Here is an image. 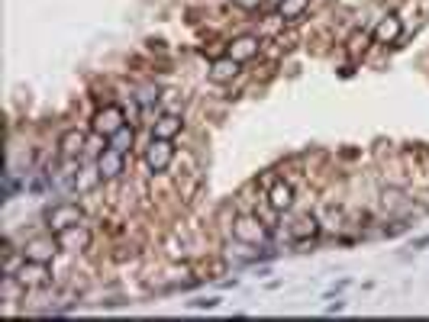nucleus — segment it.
<instances>
[{
    "label": "nucleus",
    "instance_id": "0eeeda50",
    "mask_svg": "<svg viewBox=\"0 0 429 322\" xmlns=\"http://www.w3.org/2000/svg\"><path fill=\"white\" fill-rule=\"evenodd\" d=\"M232 235L239 238V242H249V245H259L261 238H265V229L255 216H239L236 226H232Z\"/></svg>",
    "mask_w": 429,
    "mask_h": 322
},
{
    "label": "nucleus",
    "instance_id": "7ed1b4c3",
    "mask_svg": "<svg viewBox=\"0 0 429 322\" xmlns=\"http://www.w3.org/2000/svg\"><path fill=\"white\" fill-rule=\"evenodd\" d=\"M81 219H85V213H81L77 204H55L49 213H45V223H49L52 232H62V229H68V226H77Z\"/></svg>",
    "mask_w": 429,
    "mask_h": 322
},
{
    "label": "nucleus",
    "instance_id": "423d86ee",
    "mask_svg": "<svg viewBox=\"0 0 429 322\" xmlns=\"http://www.w3.org/2000/svg\"><path fill=\"white\" fill-rule=\"evenodd\" d=\"M123 174V152H116L113 145H107L97 158V177L100 181H116Z\"/></svg>",
    "mask_w": 429,
    "mask_h": 322
},
{
    "label": "nucleus",
    "instance_id": "2eb2a0df",
    "mask_svg": "<svg viewBox=\"0 0 429 322\" xmlns=\"http://www.w3.org/2000/svg\"><path fill=\"white\" fill-rule=\"evenodd\" d=\"M133 139H136V133H133V129H129V126H123L120 133H113V135H110V145L116 148V152H123V155H126L129 148H133Z\"/></svg>",
    "mask_w": 429,
    "mask_h": 322
},
{
    "label": "nucleus",
    "instance_id": "f257e3e1",
    "mask_svg": "<svg viewBox=\"0 0 429 322\" xmlns=\"http://www.w3.org/2000/svg\"><path fill=\"white\" fill-rule=\"evenodd\" d=\"M123 126H126V113H123V106L107 104L104 110L94 113V133L97 135H107V139H110V135L120 133Z\"/></svg>",
    "mask_w": 429,
    "mask_h": 322
},
{
    "label": "nucleus",
    "instance_id": "39448f33",
    "mask_svg": "<svg viewBox=\"0 0 429 322\" xmlns=\"http://www.w3.org/2000/svg\"><path fill=\"white\" fill-rule=\"evenodd\" d=\"M171 158H175V148H171V139H155V135H152V145H148V152H146L148 168H152L155 174H162V171H168Z\"/></svg>",
    "mask_w": 429,
    "mask_h": 322
},
{
    "label": "nucleus",
    "instance_id": "9d476101",
    "mask_svg": "<svg viewBox=\"0 0 429 322\" xmlns=\"http://www.w3.org/2000/svg\"><path fill=\"white\" fill-rule=\"evenodd\" d=\"M268 204L275 206L278 213L290 210V204H294V190H290V184H284V181L271 184V190H268Z\"/></svg>",
    "mask_w": 429,
    "mask_h": 322
},
{
    "label": "nucleus",
    "instance_id": "f8f14e48",
    "mask_svg": "<svg viewBox=\"0 0 429 322\" xmlns=\"http://www.w3.org/2000/svg\"><path fill=\"white\" fill-rule=\"evenodd\" d=\"M58 148H62V158H77L81 148H85V133L81 129H68L62 135V142H58Z\"/></svg>",
    "mask_w": 429,
    "mask_h": 322
},
{
    "label": "nucleus",
    "instance_id": "4468645a",
    "mask_svg": "<svg viewBox=\"0 0 429 322\" xmlns=\"http://www.w3.org/2000/svg\"><path fill=\"white\" fill-rule=\"evenodd\" d=\"M239 65L242 62H236L232 55L217 58V62H213V68H210V77H213V81H232V77H236V71H239Z\"/></svg>",
    "mask_w": 429,
    "mask_h": 322
},
{
    "label": "nucleus",
    "instance_id": "f3484780",
    "mask_svg": "<svg viewBox=\"0 0 429 322\" xmlns=\"http://www.w3.org/2000/svg\"><path fill=\"white\" fill-rule=\"evenodd\" d=\"M303 235H317V219H300L297 223V238Z\"/></svg>",
    "mask_w": 429,
    "mask_h": 322
},
{
    "label": "nucleus",
    "instance_id": "9b49d317",
    "mask_svg": "<svg viewBox=\"0 0 429 322\" xmlns=\"http://www.w3.org/2000/svg\"><path fill=\"white\" fill-rule=\"evenodd\" d=\"M178 133H181V116H175V113L158 116V123H155V129H152L155 139H175Z\"/></svg>",
    "mask_w": 429,
    "mask_h": 322
},
{
    "label": "nucleus",
    "instance_id": "1a4fd4ad",
    "mask_svg": "<svg viewBox=\"0 0 429 322\" xmlns=\"http://www.w3.org/2000/svg\"><path fill=\"white\" fill-rule=\"evenodd\" d=\"M401 33H403L401 20H397V16H384V20L374 26V43H378V45H391V43H397V39H401Z\"/></svg>",
    "mask_w": 429,
    "mask_h": 322
},
{
    "label": "nucleus",
    "instance_id": "aec40b11",
    "mask_svg": "<svg viewBox=\"0 0 429 322\" xmlns=\"http://www.w3.org/2000/svg\"><path fill=\"white\" fill-rule=\"evenodd\" d=\"M429 245V235H423V238H416L413 242V248H426Z\"/></svg>",
    "mask_w": 429,
    "mask_h": 322
},
{
    "label": "nucleus",
    "instance_id": "6ab92c4d",
    "mask_svg": "<svg viewBox=\"0 0 429 322\" xmlns=\"http://www.w3.org/2000/svg\"><path fill=\"white\" fill-rule=\"evenodd\" d=\"M265 0H232V7H239V10H246V13H252V10H259Z\"/></svg>",
    "mask_w": 429,
    "mask_h": 322
},
{
    "label": "nucleus",
    "instance_id": "f03ea898",
    "mask_svg": "<svg viewBox=\"0 0 429 322\" xmlns=\"http://www.w3.org/2000/svg\"><path fill=\"white\" fill-rule=\"evenodd\" d=\"M49 265H43V261H23V267L16 271V284H20L23 290H39L49 284Z\"/></svg>",
    "mask_w": 429,
    "mask_h": 322
},
{
    "label": "nucleus",
    "instance_id": "dca6fc26",
    "mask_svg": "<svg viewBox=\"0 0 429 322\" xmlns=\"http://www.w3.org/2000/svg\"><path fill=\"white\" fill-rule=\"evenodd\" d=\"M310 0H281V7H278V13H281V20H297V16L307 10Z\"/></svg>",
    "mask_w": 429,
    "mask_h": 322
},
{
    "label": "nucleus",
    "instance_id": "6e6552de",
    "mask_svg": "<svg viewBox=\"0 0 429 322\" xmlns=\"http://www.w3.org/2000/svg\"><path fill=\"white\" fill-rule=\"evenodd\" d=\"M58 252V242H52V238H33L26 248H23V255H26L29 261H43V265H49L52 258H55Z\"/></svg>",
    "mask_w": 429,
    "mask_h": 322
},
{
    "label": "nucleus",
    "instance_id": "ddd939ff",
    "mask_svg": "<svg viewBox=\"0 0 429 322\" xmlns=\"http://www.w3.org/2000/svg\"><path fill=\"white\" fill-rule=\"evenodd\" d=\"M255 52H259V39H255V35H242V39H236V43L229 45V55L236 58V62H249Z\"/></svg>",
    "mask_w": 429,
    "mask_h": 322
},
{
    "label": "nucleus",
    "instance_id": "a211bd4d",
    "mask_svg": "<svg viewBox=\"0 0 429 322\" xmlns=\"http://www.w3.org/2000/svg\"><path fill=\"white\" fill-rule=\"evenodd\" d=\"M217 306H219L217 296H200V300L190 303V309H217Z\"/></svg>",
    "mask_w": 429,
    "mask_h": 322
},
{
    "label": "nucleus",
    "instance_id": "20e7f679",
    "mask_svg": "<svg viewBox=\"0 0 429 322\" xmlns=\"http://www.w3.org/2000/svg\"><path fill=\"white\" fill-rule=\"evenodd\" d=\"M55 242L62 252H85V248L91 245V232L77 223V226H68V229L55 232Z\"/></svg>",
    "mask_w": 429,
    "mask_h": 322
}]
</instances>
